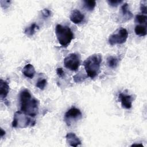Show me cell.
<instances>
[{
  "mask_svg": "<svg viewBox=\"0 0 147 147\" xmlns=\"http://www.w3.org/2000/svg\"><path fill=\"white\" fill-rule=\"evenodd\" d=\"M21 111L30 117H34L38 113L39 102L32 97L30 91L25 89L20 94Z\"/></svg>",
  "mask_w": 147,
  "mask_h": 147,
  "instance_id": "cell-1",
  "label": "cell"
},
{
  "mask_svg": "<svg viewBox=\"0 0 147 147\" xmlns=\"http://www.w3.org/2000/svg\"><path fill=\"white\" fill-rule=\"evenodd\" d=\"M102 60V55L95 53L90 56L84 61L83 65L88 77L94 79L98 76L100 71Z\"/></svg>",
  "mask_w": 147,
  "mask_h": 147,
  "instance_id": "cell-2",
  "label": "cell"
},
{
  "mask_svg": "<svg viewBox=\"0 0 147 147\" xmlns=\"http://www.w3.org/2000/svg\"><path fill=\"white\" fill-rule=\"evenodd\" d=\"M55 33L59 43L63 47H67L74 38V34L68 26L57 24L55 29Z\"/></svg>",
  "mask_w": 147,
  "mask_h": 147,
  "instance_id": "cell-3",
  "label": "cell"
},
{
  "mask_svg": "<svg viewBox=\"0 0 147 147\" xmlns=\"http://www.w3.org/2000/svg\"><path fill=\"white\" fill-rule=\"evenodd\" d=\"M29 117L22 111H16L11 123L12 127L15 128H26L28 126H33L36 123V121L32 119Z\"/></svg>",
  "mask_w": 147,
  "mask_h": 147,
  "instance_id": "cell-4",
  "label": "cell"
},
{
  "mask_svg": "<svg viewBox=\"0 0 147 147\" xmlns=\"http://www.w3.org/2000/svg\"><path fill=\"white\" fill-rule=\"evenodd\" d=\"M127 37V30L125 28H121L117 30L116 33H114L109 36L108 41L111 45L122 44L126 42Z\"/></svg>",
  "mask_w": 147,
  "mask_h": 147,
  "instance_id": "cell-5",
  "label": "cell"
},
{
  "mask_svg": "<svg viewBox=\"0 0 147 147\" xmlns=\"http://www.w3.org/2000/svg\"><path fill=\"white\" fill-rule=\"evenodd\" d=\"M80 55L75 53H70L64 59V65L65 67L72 71H77L80 66Z\"/></svg>",
  "mask_w": 147,
  "mask_h": 147,
  "instance_id": "cell-6",
  "label": "cell"
},
{
  "mask_svg": "<svg viewBox=\"0 0 147 147\" xmlns=\"http://www.w3.org/2000/svg\"><path fill=\"white\" fill-rule=\"evenodd\" d=\"M82 117V114L80 110L75 107L69 109L65 114L64 120L67 125L69 126L73 121H76Z\"/></svg>",
  "mask_w": 147,
  "mask_h": 147,
  "instance_id": "cell-7",
  "label": "cell"
},
{
  "mask_svg": "<svg viewBox=\"0 0 147 147\" xmlns=\"http://www.w3.org/2000/svg\"><path fill=\"white\" fill-rule=\"evenodd\" d=\"M118 98L122 107L126 109H130L131 108L133 97L131 95L121 92L118 94Z\"/></svg>",
  "mask_w": 147,
  "mask_h": 147,
  "instance_id": "cell-8",
  "label": "cell"
},
{
  "mask_svg": "<svg viewBox=\"0 0 147 147\" xmlns=\"http://www.w3.org/2000/svg\"><path fill=\"white\" fill-rule=\"evenodd\" d=\"M67 142L71 146L76 147L79 145H80L82 142L78 137L74 133H68L65 136Z\"/></svg>",
  "mask_w": 147,
  "mask_h": 147,
  "instance_id": "cell-9",
  "label": "cell"
},
{
  "mask_svg": "<svg viewBox=\"0 0 147 147\" xmlns=\"http://www.w3.org/2000/svg\"><path fill=\"white\" fill-rule=\"evenodd\" d=\"M70 20L75 24H79L82 22L84 19V16L77 9L73 10L69 16Z\"/></svg>",
  "mask_w": 147,
  "mask_h": 147,
  "instance_id": "cell-10",
  "label": "cell"
},
{
  "mask_svg": "<svg viewBox=\"0 0 147 147\" xmlns=\"http://www.w3.org/2000/svg\"><path fill=\"white\" fill-rule=\"evenodd\" d=\"M9 92V86L8 83L2 80V79L0 80V97L1 99H4L7 95H8Z\"/></svg>",
  "mask_w": 147,
  "mask_h": 147,
  "instance_id": "cell-11",
  "label": "cell"
},
{
  "mask_svg": "<svg viewBox=\"0 0 147 147\" xmlns=\"http://www.w3.org/2000/svg\"><path fill=\"white\" fill-rule=\"evenodd\" d=\"M24 75L28 78L32 79L36 73L34 67L31 64H28L24 66L22 71Z\"/></svg>",
  "mask_w": 147,
  "mask_h": 147,
  "instance_id": "cell-12",
  "label": "cell"
},
{
  "mask_svg": "<svg viewBox=\"0 0 147 147\" xmlns=\"http://www.w3.org/2000/svg\"><path fill=\"white\" fill-rule=\"evenodd\" d=\"M121 11L122 17L125 20H130L133 17V14L130 11L128 4L127 3H125L123 5H122L121 6Z\"/></svg>",
  "mask_w": 147,
  "mask_h": 147,
  "instance_id": "cell-13",
  "label": "cell"
},
{
  "mask_svg": "<svg viewBox=\"0 0 147 147\" xmlns=\"http://www.w3.org/2000/svg\"><path fill=\"white\" fill-rule=\"evenodd\" d=\"M118 63L119 59L115 56H109L107 58V65L111 68H115L118 66Z\"/></svg>",
  "mask_w": 147,
  "mask_h": 147,
  "instance_id": "cell-14",
  "label": "cell"
},
{
  "mask_svg": "<svg viewBox=\"0 0 147 147\" xmlns=\"http://www.w3.org/2000/svg\"><path fill=\"white\" fill-rule=\"evenodd\" d=\"M135 33L139 36H145L146 35V25H138L134 28Z\"/></svg>",
  "mask_w": 147,
  "mask_h": 147,
  "instance_id": "cell-15",
  "label": "cell"
},
{
  "mask_svg": "<svg viewBox=\"0 0 147 147\" xmlns=\"http://www.w3.org/2000/svg\"><path fill=\"white\" fill-rule=\"evenodd\" d=\"M38 26L36 23H33L30 25V26L26 28L24 31V33L29 36H33L36 31V29H38Z\"/></svg>",
  "mask_w": 147,
  "mask_h": 147,
  "instance_id": "cell-16",
  "label": "cell"
},
{
  "mask_svg": "<svg viewBox=\"0 0 147 147\" xmlns=\"http://www.w3.org/2000/svg\"><path fill=\"white\" fill-rule=\"evenodd\" d=\"M84 7L88 11H92L94 10L96 6L95 1H83Z\"/></svg>",
  "mask_w": 147,
  "mask_h": 147,
  "instance_id": "cell-17",
  "label": "cell"
},
{
  "mask_svg": "<svg viewBox=\"0 0 147 147\" xmlns=\"http://www.w3.org/2000/svg\"><path fill=\"white\" fill-rule=\"evenodd\" d=\"M147 17L145 14H137L135 18V21L137 23H139L140 25L141 24H146Z\"/></svg>",
  "mask_w": 147,
  "mask_h": 147,
  "instance_id": "cell-18",
  "label": "cell"
},
{
  "mask_svg": "<svg viewBox=\"0 0 147 147\" xmlns=\"http://www.w3.org/2000/svg\"><path fill=\"white\" fill-rule=\"evenodd\" d=\"M74 80L76 83H80L83 82L87 78V76L82 73H78L74 76Z\"/></svg>",
  "mask_w": 147,
  "mask_h": 147,
  "instance_id": "cell-19",
  "label": "cell"
},
{
  "mask_svg": "<svg viewBox=\"0 0 147 147\" xmlns=\"http://www.w3.org/2000/svg\"><path fill=\"white\" fill-rule=\"evenodd\" d=\"M47 80L45 79H40L38 80L36 83V87L40 90H44L46 84H47Z\"/></svg>",
  "mask_w": 147,
  "mask_h": 147,
  "instance_id": "cell-20",
  "label": "cell"
},
{
  "mask_svg": "<svg viewBox=\"0 0 147 147\" xmlns=\"http://www.w3.org/2000/svg\"><path fill=\"white\" fill-rule=\"evenodd\" d=\"M123 1L121 0H108L107 2L109 3V5L113 7H117L119 4H121Z\"/></svg>",
  "mask_w": 147,
  "mask_h": 147,
  "instance_id": "cell-21",
  "label": "cell"
},
{
  "mask_svg": "<svg viewBox=\"0 0 147 147\" xmlns=\"http://www.w3.org/2000/svg\"><path fill=\"white\" fill-rule=\"evenodd\" d=\"M146 1H142L141 3V5H140V9L142 13V14H145L146 15Z\"/></svg>",
  "mask_w": 147,
  "mask_h": 147,
  "instance_id": "cell-22",
  "label": "cell"
},
{
  "mask_svg": "<svg viewBox=\"0 0 147 147\" xmlns=\"http://www.w3.org/2000/svg\"><path fill=\"white\" fill-rule=\"evenodd\" d=\"M41 14L44 18H47L51 16V11L47 9H44L41 10Z\"/></svg>",
  "mask_w": 147,
  "mask_h": 147,
  "instance_id": "cell-23",
  "label": "cell"
},
{
  "mask_svg": "<svg viewBox=\"0 0 147 147\" xmlns=\"http://www.w3.org/2000/svg\"><path fill=\"white\" fill-rule=\"evenodd\" d=\"M56 74L58 75V76L61 78H63L65 75V72H64V70L62 68H60V67H59L56 69Z\"/></svg>",
  "mask_w": 147,
  "mask_h": 147,
  "instance_id": "cell-24",
  "label": "cell"
},
{
  "mask_svg": "<svg viewBox=\"0 0 147 147\" xmlns=\"http://www.w3.org/2000/svg\"><path fill=\"white\" fill-rule=\"evenodd\" d=\"M0 135H1V138H2V137H3V136L5 135V130H3L2 129H1Z\"/></svg>",
  "mask_w": 147,
  "mask_h": 147,
  "instance_id": "cell-25",
  "label": "cell"
},
{
  "mask_svg": "<svg viewBox=\"0 0 147 147\" xmlns=\"http://www.w3.org/2000/svg\"><path fill=\"white\" fill-rule=\"evenodd\" d=\"M143 146V145H142V144H133L132 145H131V146Z\"/></svg>",
  "mask_w": 147,
  "mask_h": 147,
  "instance_id": "cell-26",
  "label": "cell"
}]
</instances>
